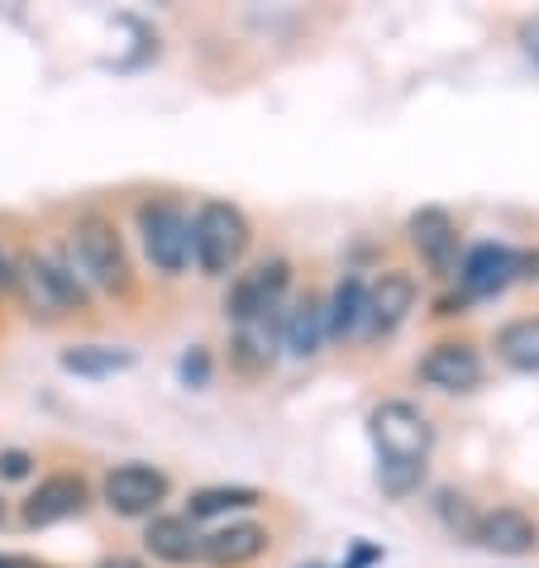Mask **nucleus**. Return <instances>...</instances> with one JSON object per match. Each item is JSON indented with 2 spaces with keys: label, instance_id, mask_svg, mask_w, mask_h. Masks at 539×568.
<instances>
[{
  "label": "nucleus",
  "instance_id": "nucleus-7",
  "mask_svg": "<svg viewBox=\"0 0 539 568\" xmlns=\"http://www.w3.org/2000/svg\"><path fill=\"white\" fill-rule=\"evenodd\" d=\"M287 282H292V273H287L282 258L244 273L240 287H234V296H230V321H248V315H258V311L287 306Z\"/></svg>",
  "mask_w": 539,
  "mask_h": 568
},
{
  "label": "nucleus",
  "instance_id": "nucleus-17",
  "mask_svg": "<svg viewBox=\"0 0 539 568\" xmlns=\"http://www.w3.org/2000/svg\"><path fill=\"white\" fill-rule=\"evenodd\" d=\"M478 545L497 549V555H526L535 545V520L516 507H501L478 520Z\"/></svg>",
  "mask_w": 539,
  "mask_h": 568
},
{
  "label": "nucleus",
  "instance_id": "nucleus-24",
  "mask_svg": "<svg viewBox=\"0 0 539 568\" xmlns=\"http://www.w3.org/2000/svg\"><path fill=\"white\" fill-rule=\"evenodd\" d=\"M96 568H144L139 559H130V555H110V559H101Z\"/></svg>",
  "mask_w": 539,
  "mask_h": 568
},
{
  "label": "nucleus",
  "instance_id": "nucleus-1",
  "mask_svg": "<svg viewBox=\"0 0 539 568\" xmlns=\"http://www.w3.org/2000/svg\"><path fill=\"white\" fill-rule=\"evenodd\" d=\"M373 445L383 454V487L391 497H406L430 459L435 425L416 402H383L373 412Z\"/></svg>",
  "mask_w": 539,
  "mask_h": 568
},
{
  "label": "nucleus",
  "instance_id": "nucleus-4",
  "mask_svg": "<svg viewBox=\"0 0 539 568\" xmlns=\"http://www.w3.org/2000/svg\"><path fill=\"white\" fill-rule=\"evenodd\" d=\"M72 254H77L82 273L96 282V287H105V292H124V287H130V258H124L120 234H115V225H110V220H101V215L77 220V230H72Z\"/></svg>",
  "mask_w": 539,
  "mask_h": 568
},
{
  "label": "nucleus",
  "instance_id": "nucleus-2",
  "mask_svg": "<svg viewBox=\"0 0 539 568\" xmlns=\"http://www.w3.org/2000/svg\"><path fill=\"white\" fill-rule=\"evenodd\" d=\"M14 292L20 302L39 315V321H58L68 311H82L87 306V287L77 282V273H68L62 263L43 258V254H24L14 263Z\"/></svg>",
  "mask_w": 539,
  "mask_h": 568
},
{
  "label": "nucleus",
  "instance_id": "nucleus-26",
  "mask_svg": "<svg viewBox=\"0 0 539 568\" xmlns=\"http://www.w3.org/2000/svg\"><path fill=\"white\" fill-rule=\"evenodd\" d=\"M0 568H14V564H10V559H0Z\"/></svg>",
  "mask_w": 539,
  "mask_h": 568
},
{
  "label": "nucleus",
  "instance_id": "nucleus-19",
  "mask_svg": "<svg viewBox=\"0 0 539 568\" xmlns=\"http://www.w3.org/2000/svg\"><path fill=\"white\" fill-rule=\"evenodd\" d=\"M497 354L506 368L516 373H539V315H526V321H511L497 335Z\"/></svg>",
  "mask_w": 539,
  "mask_h": 568
},
{
  "label": "nucleus",
  "instance_id": "nucleus-16",
  "mask_svg": "<svg viewBox=\"0 0 539 568\" xmlns=\"http://www.w3.org/2000/svg\"><path fill=\"white\" fill-rule=\"evenodd\" d=\"M144 545L153 549L157 559H167V564H192L201 559V535H196V520L192 516H157L149 535H144Z\"/></svg>",
  "mask_w": 539,
  "mask_h": 568
},
{
  "label": "nucleus",
  "instance_id": "nucleus-5",
  "mask_svg": "<svg viewBox=\"0 0 539 568\" xmlns=\"http://www.w3.org/2000/svg\"><path fill=\"white\" fill-rule=\"evenodd\" d=\"M139 234H144V254L157 273H182L192 258V220L172 201H149L139 211Z\"/></svg>",
  "mask_w": 539,
  "mask_h": 568
},
{
  "label": "nucleus",
  "instance_id": "nucleus-3",
  "mask_svg": "<svg viewBox=\"0 0 539 568\" xmlns=\"http://www.w3.org/2000/svg\"><path fill=\"white\" fill-rule=\"evenodd\" d=\"M248 248V220L240 206L230 201H205L192 220V254L201 263V273L211 277H225L234 263L244 258Z\"/></svg>",
  "mask_w": 539,
  "mask_h": 568
},
{
  "label": "nucleus",
  "instance_id": "nucleus-23",
  "mask_svg": "<svg viewBox=\"0 0 539 568\" xmlns=\"http://www.w3.org/2000/svg\"><path fill=\"white\" fill-rule=\"evenodd\" d=\"M520 43H526V53L535 58V68H539V14H535L526 29H520Z\"/></svg>",
  "mask_w": 539,
  "mask_h": 568
},
{
  "label": "nucleus",
  "instance_id": "nucleus-12",
  "mask_svg": "<svg viewBox=\"0 0 539 568\" xmlns=\"http://www.w3.org/2000/svg\"><path fill=\"white\" fill-rule=\"evenodd\" d=\"M416 306V282L406 273H383L377 287H368V335H391Z\"/></svg>",
  "mask_w": 539,
  "mask_h": 568
},
{
  "label": "nucleus",
  "instance_id": "nucleus-22",
  "mask_svg": "<svg viewBox=\"0 0 539 568\" xmlns=\"http://www.w3.org/2000/svg\"><path fill=\"white\" fill-rule=\"evenodd\" d=\"M0 473H6V478H24V473H29V454H20V449L0 454Z\"/></svg>",
  "mask_w": 539,
  "mask_h": 568
},
{
  "label": "nucleus",
  "instance_id": "nucleus-21",
  "mask_svg": "<svg viewBox=\"0 0 539 568\" xmlns=\"http://www.w3.org/2000/svg\"><path fill=\"white\" fill-rule=\"evenodd\" d=\"M130 363H134V354L105 349V344H87V349L62 354V368H72V373H115V368H130Z\"/></svg>",
  "mask_w": 539,
  "mask_h": 568
},
{
  "label": "nucleus",
  "instance_id": "nucleus-20",
  "mask_svg": "<svg viewBox=\"0 0 539 568\" xmlns=\"http://www.w3.org/2000/svg\"><path fill=\"white\" fill-rule=\"evenodd\" d=\"M240 507H258V493L253 487H201L192 497V520L220 516V511H240Z\"/></svg>",
  "mask_w": 539,
  "mask_h": 568
},
{
  "label": "nucleus",
  "instance_id": "nucleus-18",
  "mask_svg": "<svg viewBox=\"0 0 539 568\" xmlns=\"http://www.w3.org/2000/svg\"><path fill=\"white\" fill-rule=\"evenodd\" d=\"M321 339H325V311L315 296H301V302H292L287 321H282V344H287L296 358H311L321 349Z\"/></svg>",
  "mask_w": 539,
  "mask_h": 568
},
{
  "label": "nucleus",
  "instance_id": "nucleus-10",
  "mask_svg": "<svg viewBox=\"0 0 539 568\" xmlns=\"http://www.w3.org/2000/svg\"><path fill=\"white\" fill-rule=\"evenodd\" d=\"M410 244L420 248V258L435 267V273H454V263H458V230H454V220L444 215V211H416L410 215Z\"/></svg>",
  "mask_w": 539,
  "mask_h": 568
},
{
  "label": "nucleus",
  "instance_id": "nucleus-25",
  "mask_svg": "<svg viewBox=\"0 0 539 568\" xmlns=\"http://www.w3.org/2000/svg\"><path fill=\"white\" fill-rule=\"evenodd\" d=\"M6 277H10V273H6V254H0V282H6Z\"/></svg>",
  "mask_w": 539,
  "mask_h": 568
},
{
  "label": "nucleus",
  "instance_id": "nucleus-6",
  "mask_svg": "<svg viewBox=\"0 0 539 568\" xmlns=\"http://www.w3.org/2000/svg\"><path fill=\"white\" fill-rule=\"evenodd\" d=\"M105 507L120 516H149L157 501L167 497V478L149 464H124L115 473H105Z\"/></svg>",
  "mask_w": 539,
  "mask_h": 568
},
{
  "label": "nucleus",
  "instance_id": "nucleus-14",
  "mask_svg": "<svg viewBox=\"0 0 539 568\" xmlns=\"http://www.w3.org/2000/svg\"><path fill=\"white\" fill-rule=\"evenodd\" d=\"M325 335H335V339L368 335V282L363 277H344L335 287L329 311H325Z\"/></svg>",
  "mask_w": 539,
  "mask_h": 568
},
{
  "label": "nucleus",
  "instance_id": "nucleus-15",
  "mask_svg": "<svg viewBox=\"0 0 539 568\" xmlns=\"http://www.w3.org/2000/svg\"><path fill=\"white\" fill-rule=\"evenodd\" d=\"M511 277H516V254L501 244H478L464 258V287L472 296H497Z\"/></svg>",
  "mask_w": 539,
  "mask_h": 568
},
{
  "label": "nucleus",
  "instance_id": "nucleus-8",
  "mask_svg": "<svg viewBox=\"0 0 539 568\" xmlns=\"http://www.w3.org/2000/svg\"><path fill=\"white\" fill-rule=\"evenodd\" d=\"M420 377L439 392H472L482 383V358L468 344H435L430 354L420 358Z\"/></svg>",
  "mask_w": 539,
  "mask_h": 568
},
{
  "label": "nucleus",
  "instance_id": "nucleus-11",
  "mask_svg": "<svg viewBox=\"0 0 539 568\" xmlns=\"http://www.w3.org/2000/svg\"><path fill=\"white\" fill-rule=\"evenodd\" d=\"M282 321H287V306L258 311V315H248V321H234V349H240L244 368H267V363L277 358Z\"/></svg>",
  "mask_w": 539,
  "mask_h": 568
},
{
  "label": "nucleus",
  "instance_id": "nucleus-9",
  "mask_svg": "<svg viewBox=\"0 0 539 568\" xmlns=\"http://www.w3.org/2000/svg\"><path fill=\"white\" fill-rule=\"evenodd\" d=\"M87 507V483L72 478V473H53V478L39 483V493L24 501V520L29 526H53V520H68Z\"/></svg>",
  "mask_w": 539,
  "mask_h": 568
},
{
  "label": "nucleus",
  "instance_id": "nucleus-13",
  "mask_svg": "<svg viewBox=\"0 0 539 568\" xmlns=\"http://www.w3.org/2000/svg\"><path fill=\"white\" fill-rule=\"evenodd\" d=\"M267 549V530L253 526V520H240V526H225L215 535H201V559H211L215 568H240L248 559H258Z\"/></svg>",
  "mask_w": 539,
  "mask_h": 568
}]
</instances>
